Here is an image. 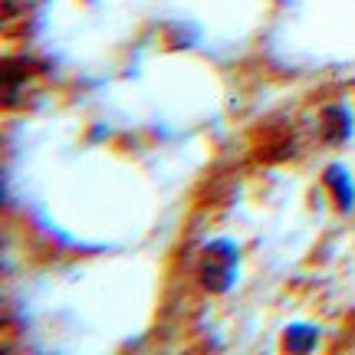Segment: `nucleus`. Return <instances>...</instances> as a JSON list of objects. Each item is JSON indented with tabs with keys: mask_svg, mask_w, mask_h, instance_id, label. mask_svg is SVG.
I'll list each match as a JSON object with an SVG mask.
<instances>
[{
	"mask_svg": "<svg viewBox=\"0 0 355 355\" xmlns=\"http://www.w3.org/2000/svg\"><path fill=\"white\" fill-rule=\"evenodd\" d=\"M283 345H286L290 352H306V349H313V345H316V332L309 329V326H290Z\"/></svg>",
	"mask_w": 355,
	"mask_h": 355,
	"instance_id": "nucleus-4",
	"label": "nucleus"
},
{
	"mask_svg": "<svg viewBox=\"0 0 355 355\" xmlns=\"http://www.w3.org/2000/svg\"><path fill=\"white\" fill-rule=\"evenodd\" d=\"M326 184L332 188V194H336V201H339V207L343 211H349L352 207V198H355V191H352V181H349V175H345V168H329L326 171Z\"/></svg>",
	"mask_w": 355,
	"mask_h": 355,
	"instance_id": "nucleus-3",
	"label": "nucleus"
},
{
	"mask_svg": "<svg viewBox=\"0 0 355 355\" xmlns=\"http://www.w3.org/2000/svg\"><path fill=\"white\" fill-rule=\"evenodd\" d=\"M349 132H352V119H349V112L345 109H326L322 112V135H326V141H343L349 139Z\"/></svg>",
	"mask_w": 355,
	"mask_h": 355,
	"instance_id": "nucleus-2",
	"label": "nucleus"
},
{
	"mask_svg": "<svg viewBox=\"0 0 355 355\" xmlns=\"http://www.w3.org/2000/svg\"><path fill=\"white\" fill-rule=\"evenodd\" d=\"M237 277V247L230 241H214L204 247L201 263H198V279L207 293H227Z\"/></svg>",
	"mask_w": 355,
	"mask_h": 355,
	"instance_id": "nucleus-1",
	"label": "nucleus"
}]
</instances>
